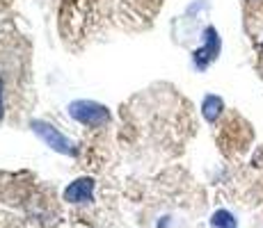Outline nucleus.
Wrapping results in <instances>:
<instances>
[{
	"label": "nucleus",
	"instance_id": "nucleus-8",
	"mask_svg": "<svg viewBox=\"0 0 263 228\" xmlns=\"http://www.w3.org/2000/svg\"><path fill=\"white\" fill-rule=\"evenodd\" d=\"M3 108H5V103H3V82H0V119H3Z\"/></svg>",
	"mask_w": 263,
	"mask_h": 228
},
{
	"label": "nucleus",
	"instance_id": "nucleus-1",
	"mask_svg": "<svg viewBox=\"0 0 263 228\" xmlns=\"http://www.w3.org/2000/svg\"><path fill=\"white\" fill-rule=\"evenodd\" d=\"M67 110L71 119L87 126V128H105V123L110 121L108 108L96 103V100H73V103H69Z\"/></svg>",
	"mask_w": 263,
	"mask_h": 228
},
{
	"label": "nucleus",
	"instance_id": "nucleus-2",
	"mask_svg": "<svg viewBox=\"0 0 263 228\" xmlns=\"http://www.w3.org/2000/svg\"><path fill=\"white\" fill-rule=\"evenodd\" d=\"M30 128H32V133L39 137V139L44 141V144L48 146V149H53L55 153H62V155H78V149H76V144L69 137H64L60 133L58 128H55L53 123H48V121L44 119H34L32 123H30Z\"/></svg>",
	"mask_w": 263,
	"mask_h": 228
},
{
	"label": "nucleus",
	"instance_id": "nucleus-7",
	"mask_svg": "<svg viewBox=\"0 0 263 228\" xmlns=\"http://www.w3.org/2000/svg\"><path fill=\"white\" fill-rule=\"evenodd\" d=\"M170 224H172V217H160L156 228H170Z\"/></svg>",
	"mask_w": 263,
	"mask_h": 228
},
{
	"label": "nucleus",
	"instance_id": "nucleus-3",
	"mask_svg": "<svg viewBox=\"0 0 263 228\" xmlns=\"http://www.w3.org/2000/svg\"><path fill=\"white\" fill-rule=\"evenodd\" d=\"M94 187H96V180L92 176H80L76 178L73 182H69V187L64 190V201L67 203H92L94 201Z\"/></svg>",
	"mask_w": 263,
	"mask_h": 228
},
{
	"label": "nucleus",
	"instance_id": "nucleus-6",
	"mask_svg": "<svg viewBox=\"0 0 263 228\" xmlns=\"http://www.w3.org/2000/svg\"><path fill=\"white\" fill-rule=\"evenodd\" d=\"M236 224H238L236 217L224 208H220V210H215L211 215V228H236Z\"/></svg>",
	"mask_w": 263,
	"mask_h": 228
},
{
	"label": "nucleus",
	"instance_id": "nucleus-5",
	"mask_svg": "<svg viewBox=\"0 0 263 228\" xmlns=\"http://www.w3.org/2000/svg\"><path fill=\"white\" fill-rule=\"evenodd\" d=\"M222 110H224V100H222L220 96H215V94L204 96V100H201V114H204V119L209 121V123H215V121L220 119Z\"/></svg>",
	"mask_w": 263,
	"mask_h": 228
},
{
	"label": "nucleus",
	"instance_id": "nucleus-4",
	"mask_svg": "<svg viewBox=\"0 0 263 228\" xmlns=\"http://www.w3.org/2000/svg\"><path fill=\"white\" fill-rule=\"evenodd\" d=\"M217 55H220V37H217V30L215 28H206L204 30V46L192 53L195 67L197 69H206L213 59H217Z\"/></svg>",
	"mask_w": 263,
	"mask_h": 228
}]
</instances>
